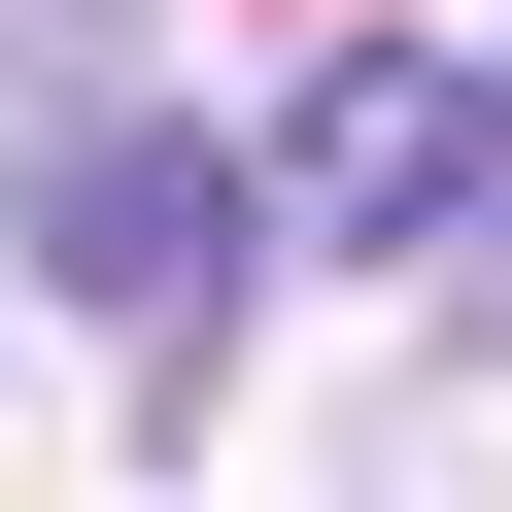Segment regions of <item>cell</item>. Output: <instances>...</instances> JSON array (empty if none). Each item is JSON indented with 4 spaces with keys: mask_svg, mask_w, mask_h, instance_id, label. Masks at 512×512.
Wrapping results in <instances>:
<instances>
[{
    "mask_svg": "<svg viewBox=\"0 0 512 512\" xmlns=\"http://www.w3.org/2000/svg\"><path fill=\"white\" fill-rule=\"evenodd\" d=\"M0 274L103 308L137 410L205 444V342H239V274H274V137H205V103H35V137H0Z\"/></svg>",
    "mask_w": 512,
    "mask_h": 512,
    "instance_id": "cell-1",
    "label": "cell"
},
{
    "mask_svg": "<svg viewBox=\"0 0 512 512\" xmlns=\"http://www.w3.org/2000/svg\"><path fill=\"white\" fill-rule=\"evenodd\" d=\"M444 171H478V69H444V35H308V103H274V205L444 274Z\"/></svg>",
    "mask_w": 512,
    "mask_h": 512,
    "instance_id": "cell-2",
    "label": "cell"
},
{
    "mask_svg": "<svg viewBox=\"0 0 512 512\" xmlns=\"http://www.w3.org/2000/svg\"><path fill=\"white\" fill-rule=\"evenodd\" d=\"M444 308L512 342V69H478V171H444Z\"/></svg>",
    "mask_w": 512,
    "mask_h": 512,
    "instance_id": "cell-3",
    "label": "cell"
}]
</instances>
